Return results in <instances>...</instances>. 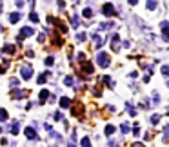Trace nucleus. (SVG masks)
<instances>
[{
	"mask_svg": "<svg viewBox=\"0 0 169 147\" xmlns=\"http://www.w3.org/2000/svg\"><path fill=\"white\" fill-rule=\"evenodd\" d=\"M53 64H55V58H53V56H47L46 58V65H53Z\"/></svg>",
	"mask_w": 169,
	"mask_h": 147,
	"instance_id": "cd10ccee",
	"label": "nucleus"
},
{
	"mask_svg": "<svg viewBox=\"0 0 169 147\" xmlns=\"http://www.w3.org/2000/svg\"><path fill=\"white\" fill-rule=\"evenodd\" d=\"M133 135H135V136H138V135H140V127H135V131H133Z\"/></svg>",
	"mask_w": 169,
	"mask_h": 147,
	"instance_id": "f704fd0d",
	"label": "nucleus"
},
{
	"mask_svg": "<svg viewBox=\"0 0 169 147\" xmlns=\"http://www.w3.org/2000/svg\"><path fill=\"white\" fill-rule=\"evenodd\" d=\"M113 133H115V127H113V125H107V127H106V135H107V136H111Z\"/></svg>",
	"mask_w": 169,
	"mask_h": 147,
	"instance_id": "a878e982",
	"label": "nucleus"
},
{
	"mask_svg": "<svg viewBox=\"0 0 169 147\" xmlns=\"http://www.w3.org/2000/svg\"><path fill=\"white\" fill-rule=\"evenodd\" d=\"M24 5V0H17V8H22Z\"/></svg>",
	"mask_w": 169,
	"mask_h": 147,
	"instance_id": "e433bc0d",
	"label": "nucleus"
},
{
	"mask_svg": "<svg viewBox=\"0 0 169 147\" xmlns=\"http://www.w3.org/2000/svg\"><path fill=\"white\" fill-rule=\"evenodd\" d=\"M104 84H107V87H113V84H115V82H113L109 76H104Z\"/></svg>",
	"mask_w": 169,
	"mask_h": 147,
	"instance_id": "b1692460",
	"label": "nucleus"
},
{
	"mask_svg": "<svg viewBox=\"0 0 169 147\" xmlns=\"http://www.w3.org/2000/svg\"><path fill=\"white\" fill-rule=\"evenodd\" d=\"M0 27H2V25H0Z\"/></svg>",
	"mask_w": 169,
	"mask_h": 147,
	"instance_id": "a19ab883",
	"label": "nucleus"
},
{
	"mask_svg": "<svg viewBox=\"0 0 169 147\" xmlns=\"http://www.w3.org/2000/svg\"><path fill=\"white\" fill-rule=\"evenodd\" d=\"M49 75H51V71H46L44 75H40V76H38V84H44L46 80H47V76H49Z\"/></svg>",
	"mask_w": 169,
	"mask_h": 147,
	"instance_id": "dca6fc26",
	"label": "nucleus"
},
{
	"mask_svg": "<svg viewBox=\"0 0 169 147\" xmlns=\"http://www.w3.org/2000/svg\"><path fill=\"white\" fill-rule=\"evenodd\" d=\"M71 105V98H67V96H64V98H60V107L62 109H66V107H69Z\"/></svg>",
	"mask_w": 169,
	"mask_h": 147,
	"instance_id": "1a4fd4ad",
	"label": "nucleus"
},
{
	"mask_svg": "<svg viewBox=\"0 0 169 147\" xmlns=\"http://www.w3.org/2000/svg\"><path fill=\"white\" fill-rule=\"evenodd\" d=\"M20 76H22L24 80H29V78L33 76V69H31V65L24 64L22 67H20Z\"/></svg>",
	"mask_w": 169,
	"mask_h": 147,
	"instance_id": "f03ea898",
	"label": "nucleus"
},
{
	"mask_svg": "<svg viewBox=\"0 0 169 147\" xmlns=\"http://www.w3.org/2000/svg\"><path fill=\"white\" fill-rule=\"evenodd\" d=\"M82 147H91L89 138H87V136H84V138H82Z\"/></svg>",
	"mask_w": 169,
	"mask_h": 147,
	"instance_id": "bb28decb",
	"label": "nucleus"
},
{
	"mask_svg": "<svg viewBox=\"0 0 169 147\" xmlns=\"http://www.w3.org/2000/svg\"><path fill=\"white\" fill-rule=\"evenodd\" d=\"M86 38H87V35H86V33H78V35H77V42H84Z\"/></svg>",
	"mask_w": 169,
	"mask_h": 147,
	"instance_id": "5701e85b",
	"label": "nucleus"
},
{
	"mask_svg": "<svg viewBox=\"0 0 169 147\" xmlns=\"http://www.w3.org/2000/svg\"><path fill=\"white\" fill-rule=\"evenodd\" d=\"M0 15H2V2H0Z\"/></svg>",
	"mask_w": 169,
	"mask_h": 147,
	"instance_id": "58836bf2",
	"label": "nucleus"
},
{
	"mask_svg": "<svg viewBox=\"0 0 169 147\" xmlns=\"http://www.w3.org/2000/svg\"><path fill=\"white\" fill-rule=\"evenodd\" d=\"M67 147H75V145H67Z\"/></svg>",
	"mask_w": 169,
	"mask_h": 147,
	"instance_id": "ea45409f",
	"label": "nucleus"
},
{
	"mask_svg": "<svg viewBox=\"0 0 169 147\" xmlns=\"http://www.w3.org/2000/svg\"><path fill=\"white\" fill-rule=\"evenodd\" d=\"M18 85V80L17 78H11V87H17Z\"/></svg>",
	"mask_w": 169,
	"mask_h": 147,
	"instance_id": "473e14b6",
	"label": "nucleus"
},
{
	"mask_svg": "<svg viewBox=\"0 0 169 147\" xmlns=\"http://www.w3.org/2000/svg\"><path fill=\"white\" fill-rule=\"evenodd\" d=\"M97 64L100 67H107V65L111 64V56L107 55V53H98L97 55Z\"/></svg>",
	"mask_w": 169,
	"mask_h": 147,
	"instance_id": "f257e3e1",
	"label": "nucleus"
},
{
	"mask_svg": "<svg viewBox=\"0 0 169 147\" xmlns=\"http://www.w3.org/2000/svg\"><path fill=\"white\" fill-rule=\"evenodd\" d=\"M167 73H169V67H167V65H164V67H162V75L167 76Z\"/></svg>",
	"mask_w": 169,
	"mask_h": 147,
	"instance_id": "c756f323",
	"label": "nucleus"
},
{
	"mask_svg": "<svg viewBox=\"0 0 169 147\" xmlns=\"http://www.w3.org/2000/svg\"><path fill=\"white\" fill-rule=\"evenodd\" d=\"M33 35V27H22V29H20V38H26V36H31Z\"/></svg>",
	"mask_w": 169,
	"mask_h": 147,
	"instance_id": "6e6552de",
	"label": "nucleus"
},
{
	"mask_svg": "<svg viewBox=\"0 0 169 147\" xmlns=\"http://www.w3.org/2000/svg\"><path fill=\"white\" fill-rule=\"evenodd\" d=\"M93 40H95V47H97V49H100V47H102V38H100L98 35H93Z\"/></svg>",
	"mask_w": 169,
	"mask_h": 147,
	"instance_id": "9d476101",
	"label": "nucleus"
},
{
	"mask_svg": "<svg viewBox=\"0 0 169 147\" xmlns=\"http://www.w3.org/2000/svg\"><path fill=\"white\" fill-rule=\"evenodd\" d=\"M29 18H31V22H35V24L38 22V15H37L35 11H31V15H29Z\"/></svg>",
	"mask_w": 169,
	"mask_h": 147,
	"instance_id": "393cba45",
	"label": "nucleus"
},
{
	"mask_svg": "<svg viewBox=\"0 0 169 147\" xmlns=\"http://www.w3.org/2000/svg\"><path fill=\"white\" fill-rule=\"evenodd\" d=\"M118 42H120V36H118V35H113V36H111V45H113V51H118V49H120Z\"/></svg>",
	"mask_w": 169,
	"mask_h": 147,
	"instance_id": "423d86ee",
	"label": "nucleus"
},
{
	"mask_svg": "<svg viewBox=\"0 0 169 147\" xmlns=\"http://www.w3.org/2000/svg\"><path fill=\"white\" fill-rule=\"evenodd\" d=\"M158 120H160V115H153L151 116V124H158Z\"/></svg>",
	"mask_w": 169,
	"mask_h": 147,
	"instance_id": "c85d7f7f",
	"label": "nucleus"
},
{
	"mask_svg": "<svg viewBox=\"0 0 169 147\" xmlns=\"http://www.w3.org/2000/svg\"><path fill=\"white\" fill-rule=\"evenodd\" d=\"M4 53H15V45L6 44V45H4Z\"/></svg>",
	"mask_w": 169,
	"mask_h": 147,
	"instance_id": "aec40b11",
	"label": "nucleus"
},
{
	"mask_svg": "<svg viewBox=\"0 0 169 147\" xmlns=\"http://www.w3.org/2000/svg\"><path fill=\"white\" fill-rule=\"evenodd\" d=\"M82 71L86 73V75H91V73H93V64L91 62H84L82 64Z\"/></svg>",
	"mask_w": 169,
	"mask_h": 147,
	"instance_id": "0eeeda50",
	"label": "nucleus"
},
{
	"mask_svg": "<svg viewBox=\"0 0 169 147\" xmlns=\"http://www.w3.org/2000/svg\"><path fill=\"white\" fill-rule=\"evenodd\" d=\"M111 27H115V25H113V22H104V24H100V29H111Z\"/></svg>",
	"mask_w": 169,
	"mask_h": 147,
	"instance_id": "6ab92c4d",
	"label": "nucleus"
},
{
	"mask_svg": "<svg viewBox=\"0 0 169 147\" xmlns=\"http://www.w3.org/2000/svg\"><path fill=\"white\" fill-rule=\"evenodd\" d=\"M18 131H20L18 122H13V124H11V133H13V135H18Z\"/></svg>",
	"mask_w": 169,
	"mask_h": 147,
	"instance_id": "f3484780",
	"label": "nucleus"
},
{
	"mask_svg": "<svg viewBox=\"0 0 169 147\" xmlns=\"http://www.w3.org/2000/svg\"><path fill=\"white\" fill-rule=\"evenodd\" d=\"M102 13H104L106 16H115V15H117V13H115V5L113 4H104Z\"/></svg>",
	"mask_w": 169,
	"mask_h": 147,
	"instance_id": "7ed1b4c3",
	"label": "nucleus"
},
{
	"mask_svg": "<svg viewBox=\"0 0 169 147\" xmlns=\"http://www.w3.org/2000/svg\"><path fill=\"white\" fill-rule=\"evenodd\" d=\"M24 135L28 136L29 140H35V138H37V131L33 129V127H26V129H24Z\"/></svg>",
	"mask_w": 169,
	"mask_h": 147,
	"instance_id": "39448f33",
	"label": "nucleus"
},
{
	"mask_svg": "<svg viewBox=\"0 0 169 147\" xmlns=\"http://www.w3.org/2000/svg\"><path fill=\"white\" fill-rule=\"evenodd\" d=\"M73 82H75V80H73V76H66V78H64V84L67 85V87H71Z\"/></svg>",
	"mask_w": 169,
	"mask_h": 147,
	"instance_id": "412c9836",
	"label": "nucleus"
},
{
	"mask_svg": "<svg viewBox=\"0 0 169 147\" xmlns=\"http://www.w3.org/2000/svg\"><path fill=\"white\" fill-rule=\"evenodd\" d=\"M160 27H162V38H164V42H167V40H169V35H167V29H169V22H167V20H164V22L160 24Z\"/></svg>",
	"mask_w": 169,
	"mask_h": 147,
	"instance_id": "20e7f679",
	"label": "nucleus"
},
{
	"mask_svg": "<svg viewBox=\"0 0 169 147\" xmlns=\"http://www.w3.org/2000/svg\"><path fill=\"white\" fill-rule=\"evenodd\" d=\"M18 20H20V13H11L9 15V22L11 24H17Z\"/></svg>",
	"mask_w": 169,
	"mask_h": 147,
	"instance_id": "9b49d317",
	"label": "nucleus"
},
{
	"mask_svg": "<svg viewBox=\"0 0 169 147\" xmlns=\"http://www.w3.org/2000/svg\"><path fill=\"white\" fill-rule=\"evenodd\" d=\"M82 15H84V16H86V18H91V16H93V11H91V9H89V8H86V9H84V11H82Z\"/></svg>",
	"mask_w": 169,
	"mask_h": 147,
	"instance_id": "4be33fe9",
	"label": "nucleus"
},
{
	"mask_svg": "<svg viewBox=\"0 0 169 147\" xmlns=\"http://www.w3.org/2000/svg\"><path fill=\"white\" fill-rule=\"evenodd\" d=\"M127 2H129L131 5H137V2H138V0H127Z\"/></svg>",
	"mask_w": 169,
	"mask_h": 147,
	"instance_id": "4c0bfd02",
	"label": "nucleus"
},
{
	"mask_svg": "<svg viewBox=\"0 0 169 147\" xmlns=\"http://www.w3.org/2000/svg\"><path fill=\"white\" fill-rule=\"evenodd\" d=\"M37 40H38V42H44V40H46V36H44V35H42V33H40V35H38V36H37Z\"/></svg>",
	"mask_w": 169,
	"mask_h": 147,
	"instance_id": "72a5a7b5",
	"label": "nucleus"
},
{
	"mask_svg": "<svg viewBox=\"0 0 169 147\" xmlns=\"http://www.w3.org/2000/svg\"><path fill=\"white\" fill-rule=\"evenodd\" d=\"M127 131H129V125H127V124H122V133H124V135H126Z\"/></svg>",
	"mask_w": 169,
	"mask_h": 147,
	"instance_id": "2f4dec72",
	"label": "nucleus"
},
{
	"mask_svg": "<svg viewBox=\"0 0 169 147\" xmlns=\"http://www.w3.org/2000/svg\"><path fill=\"white\" fill-rule=\"evenodd\" d=\"M11 96H13V98H22V96H24V91H20V89H13V91H11Z\"/></svg>",
	"mask_w": 169,
	"mask_h": 147,
	"instance_id": "2eb2a0df",
	"label": "nucleus"
},
{
	"mask_svg": "<svg viewBox=\"0 0 169 147\" xmlns=\"http://www.w3.org/2000/svg\"><path fill=\"white\" fill-rule=\"evenodd\" d=\"M47 96H49V91H47V89H42V91H40V100H38V102L44 104V100H46Z\"/></svg>",
	"mask_w": 169,
	"mask_h": 147,
	"instance_id": "4468645a",
	"label": "nucleus"
},
{
	"mask_svg": "<svg viewBox=\"0 0 169 147\" xmlns=\"http://www.w3.org/2000/svg\"><path fill=\"white\" fill-rule=\"evenodd\" d=\"M64 5H66V2H64V0H58V8H60V9H62V8H64Z\"/></svg>",
	"mask_w": 169,
	"mask_h": 147,
	"instance_id": "c9c22d12",
	"label": "nucleus"
},
{
	"mask_svg": "<svg viewBox=\"0 0 169 147\" xmlns=\"http://www.w3.org/2000/svg\"><path fill=\"white\" fill-rule=\"evenodd\" d=\"M9 118V115H8V111L6 109H0V122H6V120Z\"/></svg>",
	"mask_w": 169,
	"mask_h": 147,
	"instance_id": "a211bd4d",
	"label": "nucleus"
},
{
	"mask_svg": "<svg viewBox=\"0 0 169 147\" xmlns=\"http://www.w3.org/2000/svg\"><path fill=\"white\" fill-rule=\"evenodd\" d=\"M146 5H147V9H149V11H155L158 4H157V0H147V4H146Z\"/></svg>",
	"mask_w": 169,
	"mask_h": 147,
	"instance_id": "ddd939ff",
	"label": "nucleus"
},
{
	"mask_svg": "<svg viewBox=\"0 0 169 147\" xmlns=\"http://www.w3.org/2000/svg\"><path fill=\"white\" fill-rule=\"evenodd\" d=\"M80 113H84V107H82L80 104H77L75 107H73V115H75V116H80Z\"/></svg>",
	"mask_w": 169,
	"mask_h": 147,
	"instance_id": "f8f14e48",
	"label": "nucleus"
},
{
	"mask_svg": "<svg viewBox=\"0 0 169 147\" xmlns=\"http://www.w3.org/2000/svg\"><path fill=\"white\" fill-rule=\"evenodd\" d=\"M53 118H55V120H62V113H60V111H57V113H55V116H53Z\"/></svg>",
	"mask_w": 169,
	"mask_h": 147,
	"instance_id": "7c9ffc66",
	"label": "nucleus"
}]
</instances>
